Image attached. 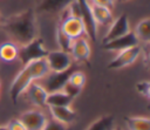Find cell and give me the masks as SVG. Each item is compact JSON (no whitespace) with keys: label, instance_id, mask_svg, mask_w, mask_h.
<instances>
[{"label":"cell","instance_id":"8992f818","mask_svg":"<svg viewBox=\"0 0 150 130\" xmlns=\"http://www.w3.org/2000/svg\"><path fill=\"white\" fill-rule=\"evenodd\" d=\"M75 0H36L33 7L36 15H59Z\"/></svg>","mask_w":150,"mask_h":130},{"label":"cell","instance_id":"83f0119b","mask_svg":"<svg viewBox=\"0 0 150 130\" xmlns=\"http://www.w3.org/2000/svg\"><path fill=\"white\" fill-rule=\"evenodd\" d=\"M88 1L91 5H97V6L107 7V8H110V9L115 5V0H88Z\"/></svg>","mask_w":150,"mask_h":130},{"label":"cell","instance_id":"ffe728a7","mask_svg":"<svg viewBox=\"0 0 150 130\" xmlns=\"http://www.w3.org/2000/svg\"><path fill=\"white\" fill-rule=\"evenodd\" d=\"M115 126V116L107 114L93 121L86 130H114Z\"/></svg>","mask_w":150,"mask_h":130},{"label":"cell","instance_id":"603a6c76","mask_svg":"<svg viewBox=\"0 0 150 130\" xmlns=\"http://www.w3.org/2000/svg\"><path fill=\"white\" fill-rule=\"evenodd\" d=\"M55 41H56V45L57 47L60 48V50H63V52H70V47H71V43H73V40L70 37H68L60 28V26L56 23L55 25Z\"/></svg>","mask_w":150,"mask_h":130},{"label":"cell","instance_id":"5bb4252c","mask_svg":"<svg viewBox=\"0 0 150 130\" xmlns=\"http://www.w3.org/2000/svg\"><path fill=\"white\" fill-rule=\"evenodd\" d=\"M26 96L28 98V101L34 104L38 108H43L46 107V100H47V95L48 91L45 89V87L38 82H32L28 88L26 89Z\"/></svg>","mask_w":150,"mask_h":130},{"label":"cell","instance_id":"52a82bcc","mask_svg":"<svg viewBox=\"0 0 150 130\" xmlns=\"http://www.w3.org/2000/svg\"><path fill=\"white\" fill-rule=\"evenodd\" d=\"M130 30H131V28H130L128 15L127 14H121L117 18H115L111 21V23L108 26L107 33L104 34V36L102 39V43H105V42H109L114 39L123 36V35L128 34Z\"/></svg>","mask_w":150,"mask_h":130},{"label":"cell","instance_id":"1f68e13d","mask_svg":"<svg viewBox=\"0 0 150 130\" xmlns=\"http://www.w3.org/2000/svg\"><path fill=\"white\" fill-rule=\"evenodd\" d=\"M0 88H1V81H0Z\"/></svg>","mask_w":150,"mask_h":130},{"label":"cell","instance_id":"6da1fadb","mask_svg":"<svg viewBox=\"0 0 150 130\" xmlns=\"http://www.w3.org/2000/svg\"><path fill=\"white\" fill-rule=\"evenodd\" d=\"M1 28L15 45H26L39 36L38 15L33 7L26 8L4 19Z\"/></svg>","mask_w":150,"mask_h":130},{"label":"cell","instance_id":"5b68a950","mask_svg":"<svg viewBox=\"0 0 150 130\" xmlns=\"http://www.w3.org/2000/svg\"><path fill=\"white\" fill-rule=\"evenodd\" d=\"M77 5H79V9H80V18L84 25V29H86V35L87 37L91 39L93 41L97 40V23L94 20L93 16V12H91V7L88 0H76Z\"/></svg>","mask_w":150,"mask_h":130},{"label":"cell","instance_id":"7402d4cb","mask_svg":"<svg viewBox=\"0 0 150 130\" xmlns=\"http://www.w3.org/2000/svg\"><path fill=\"white\" fill-rule=\"evenodd\" d=\"M129 130H150V119L143 116H130L124 118Z\"/></svg>","mask_w":150,"mask_h":130},{"label":"cell","instance_id":"4fadbf2b","mask_svg":"<svg viewBox=\"0 0 150 130\" xmlns=\"http://www.w3.org/2000/svg\"><path fill=\"white\" fill-rule=\"evenodd\" d=\"M139 41L136 37L135 33L132 30H130L128 34L120 36L117 39H114L109 42L102 43V49L107 50V52H121L123 49L134 47V46H138Z\"/></svg>","mask_w":150,"mask_h":130},{"label":"cell","instance_id":"7a4b0ae2","mask_svg":"<svg viewBox=\"0 0 150 130\" xmlns=\"http://www.w3.org/2000/svg\"><path fill=\"white\" fill-rule=\"evenodd\" d=\"M56 23L60 26L61 30L71 40H75L80 36L86 35V29L84 25L81 20L80 16H75L70 14L69 7L63 9L59 15H57V21ZM87 36V35H86Z\"/></svg>","mask_w":150,"mask_h":130},{"label":"cell","instance_id":"ba28073f","mask_svg":"<svg viewBox=\"0 0 150 130\" xmlns=\"http://www.w3.org/2000/svg\"><path fill=\"white\" fill-rule=\"evenodd\" d=\"M141 56V46H134L118 52V54L108 63V69H121L131 66Z\"/></svg>","mask_w":150,"mask_h":130},{"label":"cell","instance_id":"277c9868","mask_svg":"<svg viewBox=\"0 0 150 130\" xmlns=\"http://www.w3.org/2000/svg\"><path fill=\"white\" fill-rule=\"evenodd\" d=\"M33 81L34 80H33L27 66H23V68L15 75V77L13 78V81L9 85V97L13 103H16L19 97L26 91V89Z\"/></svg>","mask_w":150,"mask_h":130},{"label":"cell","instance_id":"ac0fdd59","mask_svg":"<svg viewBox=\"0 0 150 130\" xmlns=\"http://www.w3.org/2000/svg\"><path fill=\"white\" fill-rule=\"evenodd\" d=\"M91 12H93V16L94 20L97 25L101 26H109L111 23V21L114 20L112 16V12L110 8L107 7H102V6H97V5H91Z\"/></svg>","mask_w":150,"mask_h":130},{"label":"cell","instance_id":"d6986e66","mask_svg":"<svg viewBox=\"0 0 150 130\" xmlns=\"http://www.w3.org/2000/svg\"><path fill=\"white\" fill-rule=\"evenodd\" d=\"M19 46L13 41H6L0 43V61L9 63L18 60Z\"/></svg>","mask_w":150,"mask_h":130},{"label":"cell","instance_id":"d4e9b609","mask_svg":"<svg viewBox=\"0 0 150 130\" xmlns=\"http://www.w3.org/2000/svg\"><path fill=\"white\" fill-rule=\"evenodd\" d=\"M136 91L145 97V98H149L150 97V82L149 81H139L136 83Z\"/></svg>","mask_w":150,"mask_h":130},{"label":"cell","instance_id":"3957f363","mask_svg":"<svg viewBox=\"0 0 150 130\" xmlns=\"http://www.w3.org/2000/svg\"><path fill=\"white\" fill-rule=\"evenodd\" d=\"M48 54V50L45 48L43 40L41 37H35L32 41L27 42L26 45L19 46V53H18V60L22 63V66L28 64L32 61L45 59Z\"/></svg>","mask_w":150,"mask_h":130},{"label":"cell","instance_id":"cb8c5ba5","mask_svg":"<svg viewBox=\"0 0 150 130\" xmlns=\"http://www.w3.org/2000/svg\"><path fill=\"white\" fill-rule=\"evenodd\" d=\"M68 83L71 84L73 87L77 88V89H81L84 87L86 84V75L83 71L81 70H73V73L69 75V78H68Z\"/></svg>","mask_w":150,"mask_h":130},{"label":"cell","instance_id":"484cf974","mask_svg":"<svg viewBox=\"0 0 150 130\" xmlns=\"http://www.w3.org/2000/svg\"><path fill=\"white\" fill-rule=\"evenodd\" d=\"M42 130H68L67 124H63L61 122H57L55 119H48Z\"/></svg>","mask_w":150,"mask_h":130},{"label":"cell","instance_id":"44dd1931","mask_svg":"<svg viewBox=\"0 0 150 130\" xmlns=\"http://www.w3.org/2000/svg\"><path fill=\"white\" fill-rule=\"evenodd\" d=\"M136 37L138 39L139 43H149L150 41V19L149 18H143L142 20H139L137 22V25L135 26V30H134Z\"/></svg>","mask_w":150,"mask_h":130},{"label":"cell","instance_id":"9c48e42d","mask_svg":"<svg viewBox=\"0 0 150 130\" xmlns=\"http://www.w3.org/2000/svg\"><path fill=\"white\" fill-rule=\"evenodd\" d=\"M50 71H63L73 66V57L68 52L63 50H52L48 52L47 56L45 57Z\"/></svg>","mask_w":150,"mask_h":130},{"label":"cell","instance_id":"2e32d148","mask_svg":"<svg viewBox=\"0 0 150 130\" xmlns=\"http://www.w3.org/2000/svg\"><path fill=\"white\" fill-rule=\"evenodd\" d=\"M74 98L63 90L48 93L46 100V107H70Z\"/></svg>","mask_w":150,"mask_h":130},{"label":"cell","instance_id":"8fae6325","mask_svg":"<svg viewBox=\"0 0 150 130\" xmlns=\"http://www.w3.org/2000/svg\"><path fill=\"white\" fill-rule=\"evenodd\" d=\"M74 70V66L69 67L68 69L63 70V71H49L47 74V76L45 77V89L48 93L52 91H57V90H62L63 87L66 85V83L68 82L69 75L73 73Z\"/></svg>","mask_w":150,"mask_h":130},{"label":"cell","instance_id":"4dcf8cb0","mask_svg":"<svg viewBox=\"0 0 150 130\" xmlns=\"http://www.w3.org/2000/svg\"><path fill=\"white\" fill-rule=\"evenodd\" d=\"M117 1H120V2H128L129 0H117Z\"/></svg>","mask_w":150,"mask_h":130},{"label":"cell","instance_id":"f546056e","mask_svg":"<svg viewBox=\"0 0 150 130\" xmlns=\"http://www.w3.org/2000/svg\"><path fill=\"white\" fill-rule=\"evenodd\" d=\"M114 130H123V129H122V128H120V126H115V128H114Z\"/></svg>","mask_w":150,"mask_h":130},{"label":"cell","instance_id":"4316f807","mask_svg":"<svg viewBox=\"0 0 150 130\" xmlns=\"http://www.w3.org/2000/svg\"><path fill=\"white\" fill-rule=\"evenodd\" d=\"M6 126L8 128V130H27L26 126L23 125V123H22L19 118H13V119H11Z\"/></svg>","mask_w":150,"mask_h":130},{"label":"cell","instance_id":"e0dca14e","mask_svg":"<svg viewBox=\"0 0 150 130\" xmlns=\"http://www.w3.org/2000/svg\"><path fill=\"white\" fill-rule=\"evenodd\" d=\"M26 66H27V68H28V70H29L34 81L45 78L47 76V74L50 71L46 59H39V60H35V61H32Z\"/></svg>","mask_w":150,"mask_h":130},{"label":"cell","instance_id":"9a60e30c","mask_svg":"<svg viewBox=\"0 0 150 130\" xmlns=\"http://www.w3.org/2000/svg\"><path fill=\"white\" fill-rule=\"evenodd\" d=\"M53 119L63 124L73 123L76 119V112L70 107H48Z\"/></svg>","mask_w":150,"mask_h":130},{"label":"cell","instance_id":"7c38bea8","mask_svg":"<svg viewBox=\"0 0 150 130\" xmlns=\"http://www.w3.org/2000/svg\"><path fill=\"white\" fill-rule=\"evenodd\" d=\"M69 54L71 55L73 61L87 63L91 55V48H90L88 37L86 35H83V36H80V37L73 40Z\"/></svg>","mask_w":150,"mask_h":130},{"label":"cell","instance_id":"30bf717a","mask_svg":"<svg viewBox=\"0 0 150 130\" xmlns=\"http://www.w3.org/2000/svg\"><path fill=\"white\" fill-rule=\"evenodd\" d=\"M19 119L23 123L27 130H42L48 118L45 112L40 109H29L23 111Z\"/></svg>","mask_w":150,"mask_h":130},{"label":"cell","instance_id":"f1b7e54d","mask_svg":"<svg viewBox=\"0 0 150 130\" xmlns=\"http://www.w3.org/2000/svg\"><path fill=\"white\" fill-rule=\"evenodd\" d=\"M0 130H8V128L6 125H0Z\"/></svg>","mask_w":150,"mask_h":130}]
</instances>
